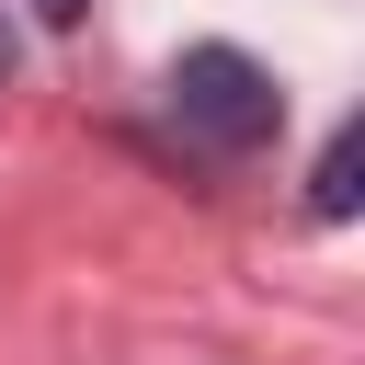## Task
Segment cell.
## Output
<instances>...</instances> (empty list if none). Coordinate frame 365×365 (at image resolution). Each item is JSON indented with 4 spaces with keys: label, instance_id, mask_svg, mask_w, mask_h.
Masks as SVG:
<instances>
[{
    "label": "cell",
    "instance_id": "3957f363",
    "mask_svg": "<svg viewBox=\"0 0 365 365\" xmlns=\"http://www.w3.org/2000/svg\"><path fill=\"white\" fill-rule=\"evenodd\" d=\"M80 11H91V0H34V23H46V34H68Z\"/></svg>",
    "mask_w": 365,
    "mask_h": 365
},
{
    "label": "cell",
    "instance_id": "6da1fadb",
    "mask_svg": "<svg viewBox=\"0 0 365 365\" xmlns=\"http://www.w3.org/2000/svg\"><path fill=\"white\" fill-rule=\"evenodd\" d=\"M171 125L240 160V148H262V137L285 125V91H274V68L240 57V46H182V57H171Z\"/></svg>",
    "mask_w": 365,
    "mask_h": 365
},
{
    "label": "cell",
    "instance_id": "7a4b0ae2",
    "mask_svg": "<svg viewBox=\"0 0 365 365\" xmlns=\"http://www.w3.org/2000/svg\"><path fill=\"white\" fill-rule=\"evenodd\" d=\"M354 171H365V125H342L308 171V217H354Z\"/></svg>",
    "mask_w": 365,
    "mask_h": 365
}]
</instances>
